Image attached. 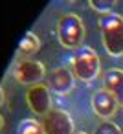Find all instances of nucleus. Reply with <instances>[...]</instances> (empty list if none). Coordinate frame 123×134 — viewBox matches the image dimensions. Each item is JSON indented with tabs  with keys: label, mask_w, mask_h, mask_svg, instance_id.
Here are the masks:
<instances>
[{
	"label": "nucleus",
	"mask_w": 123,
	"mask_h": 134,
	"mask_svg": "<svg viewBox=\"0 0 123 134\" xmlns=\"http://www.w3.org/2000/svg\"><path fill=\"white\" fill-rule=\"evenodd\" d=\"M74 134H86L85 130H77V132H74Z\"/></svg>",
	"instance_id": "16"
},
{
	"label": "nucleus",
	"mask_w": 123,
	"mask_h": 134,
	"mask_svg": "<svg viewBox=\"0 0 123 134\" xmlns=\"http://www.w3.org/2000/svg\"><path fill=\"white\" fill-rule=\"evenodd\" d=\"M4 129V118H2V114H0V130Z\"/></svg>",
	"instance_id": "15"
},
{
	"label": "nucleus",
	"mask_w": 123,
	"mask_h": 134,
	"mask_svg": "<svg viewBox=\"0 0 123 134\" xmlns=\"http://www.w3.org/2000/svg\"><path fill=\"white\" fill-rule=\"evenodd\" d=\"M85 33H86L85 24L81 17L75 13H64L57 20V39L64 48H70V50L81 48L85 41Z\"/></svg>",
	"instance_id": "3"
},
{
	"label": "nucleus",
	"mask_w": 123,
	"mask_h": 134,
	"mask_svg": "<svg viewBox=\"0 0 123 134\" xmlns=\"http://www.w3.org/2000/svg\"><path fill=\"white\" fill-rule=\"evenodd\" d=\"M42 127L46 134H74V119L61 108H52L42 116Z\"/></svg>",
	"instance_id": "6"
},
{
	"label": "nucleus",
	"mask_w": 123,
	"mask_h": 134,
	"mask_svg": "<svg viewBox=\"0 0 123 134\" xmlns=\"http://www.w3.org/2000/svg\"><path fill=\"white\" fill-rule=\"evenodd\" d=\"M97 28L107 53L112 57H121L123 55V17L114 11L101 15L97 20Z\"/></svg>",
	"instance_id": "1"
},
{
	"label": "nucleus",
	"mask_w": 123,
	"mask_h": 134,
	"mask_svg": "<svg viewBox=\"0 0 123 134\" xmlns=\"http://www.w3.org/2000/svg\"><path fill=\"white\" fill-rule=\"evenodd\" d=\"M103 83H105V88L116 96L119 107H123V70L119 68L107 70L103 74Z\"/></svg>",
	"instance_id": "9"
},
{
	"label": "nucleus",
	"mask_w": 123,
	"mask_h": 134,
	"mask_svg": "<svg viewBox=\"0 0 123 134\" xmlns=\"http://www.w3.org/2000/svg\"><path fill=\"white\" fill-rule=\"evenodd\" d=\"M52 90L48 88V85L37 83L31 85L26 90V103L30 107V110L37 116H46L53 107H52Z\"/></svg>",
	"instance_id": "5"
},
{
	"label": "nucleus",
	"mask_w": 123,
	"mask_h": 134,
	"mask_svg": "<svg viewBox=\"0 0 123 134\" xmlns=\"http://www.w3.org/2000/svg\"><path fill=\"white\" fill-rule=\"evenodd\" d=\"M74 81H75V75H74L72 68L61 66V68H55L48 75V88L52 92H55L57 96H66L72 92Z\"/></svg>",
	"instance_id": "7"
},
{
	"label": "nucleus",
	"mask_w": 123,
	"mask_h": 134,
	"mask_svg": "<svg viewBox=\"0 0 123 134\" xmlns=\"http://www.w3.org/2000/svg\"><path fill=\"white\" fill-rule=\"evenodd\" d=\"M94 134H123V132H121V129L116 123H112V121H101L96 127Z\"/></svg>",
	"instance_id": "13"
},
{
	"label": "nucleus",
	"mask_w": 123,
	"mask_h": 134,
	"mask_svg": "<svg viewBox=\"0 0 123 134\" xmlns=\"http://www.w3.org/2000/svg\"><path fill=\"white\" fill-rule=\"evenodd\" d=\"M4 99H6V94H4V88L0 86V107L4 105Z\"/></svg>",
	"instance_id": "14"
},
{
	"label": "nucleus",
	"mask_w": 123,
	"mask_h": 134,
	"mask_svg": "<svg viewBox=\"0 0 123 134\" xmlns=\"http://www.w3.org/2000/svg\"><path fill=\"white\" fill-rule=\"evenodd\" d=\"M41 48V41L37 39L35 33H26L19 46H17V59H30L31 55H35Z\"/></svg>",
	"instance_id": "10"
},
{
	"label": "nucleus",
	"mask_w": 123,
	"mask_h": 134,
	"mask_svg": "<svg viewBox=\"0 0 123 134\" xmlns=\"http://www.w3.org/2000/svg\"><path fill=\"white\" fill-rule=\"evenodd\" d=\"M118 107H119V103H118L116 96L110 90H107V88H101V90H97L92 96V110L99 118H105V119L112 118L116 114Z\"/></svg>",
	"instance_id": "8"
},
{
	"label": "nucleus",
	"mask_w": 123,
	"mask_h": 134,
	"mask_svg": "<svg viewBox=\"0 0 123 134\" xmlns=\"http://www.w3.org/2000/svg\"><path fill=\"white\" fill-rule=\"evenodd\" d=\"M17 134H46L44 132V127L41 121L37 119H22L17 127Z\"/></svg>",
	"instance_id": "11"
},
{
	"label": "nucleus",
	"mask_w": 123,
	"mask_h": 134,
	"mask_svg": "<svg viewBox=\"0 0 123 134\" xmlns=\"http://www.w3.org/2000/svg\"><path fill=\"white\" fill-rule=\"evenodd\" d=\"M44 74H46L44 64L35 59H17L11 68V75L15 77V81L20 85H30V86L41 83Z\"/></svg>",
	"instance_id": "4"
},
{
	"label": "nucleus",
	"mask_w": 123,
	"mask_h": 134,
	"mask_svg": "<svg viewBox=\"0 0 123 134\" xmlns=\"http://www.w3.org/2000/svg\"><path fill=\"white\" fill-rule=\"evenodd\" d=\"M70 68H72L75 79H79L83 83H90L101 72V59H99V55L92 48L81 46V48L74 50V55H72V61H70Z\"/></svg>",
	"instance_id": "2"
},
{
	"label": "nucleus",
	"mask_w": 123,
	"mask_h": 134,
	"mask_svg": "<svg viewBox=\"0 0 123 134\" xmlns=\"http://www.w3.org/2000/svg\"><path fill=\"white\" fill-rule=\"evenodd\" d=\"M88 4H90L92 9L99 11L101 15H107V13H112V9L118 4V0H88Z\"/></svg>",
	"instance_id": "12"
}]
</instances>
